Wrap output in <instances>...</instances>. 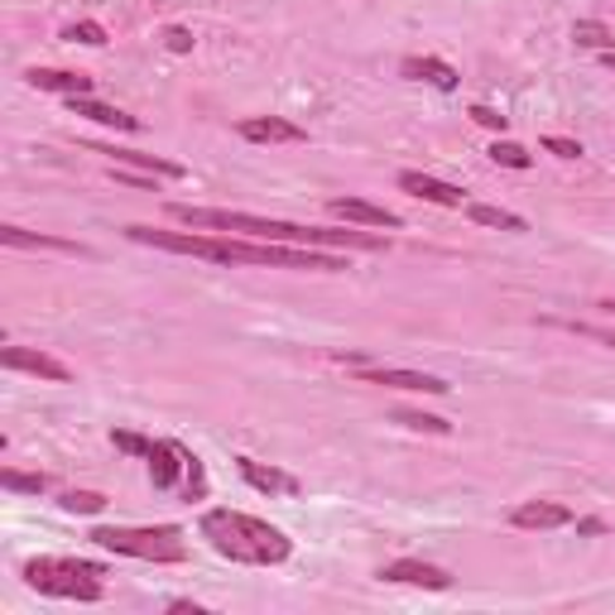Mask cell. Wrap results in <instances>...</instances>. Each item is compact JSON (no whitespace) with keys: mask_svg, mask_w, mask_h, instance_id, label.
I'll return each mask as SVG.
<instances>
[{"mask_svg":"<svg viewBox=\"0 0 615 615\" xmlns=\"http://www.w3.org/2000/svg\"><path fill=\"white\" fill-rule=\"evenodd\" d=\"M197 529H203V539L221 558L245 563V567H279L294 553V539L284 529H274L270 520H255V514H241V510H207L197 520Z\"/></svg>","mask_w":615,"mask_h":615,"instance_id":"obj_3","label":"cell"},{"mask_svg":"<svg viewBox=\"0 0 615 615\" xmlns=\"http://www.w3.org/2000/svg\"><path fill=\"white\" fill-rule=\"evenodd\" d=\"M106 567L87 563V558H29L25 581L43 597H63V601H102L106 597Z\"/></svg>","mask_w":615,"mask_h":615,"instance_id":"obj_4","label":"cell"},{"mask_svg":"<svg viewBox=\"0 0 615 615\" xmlns=\"http://www.w3.org/2000/svg\"><path fill=\"white\" fill-rule=\"evenodd\" d=\"M29 87L39 92H59V97H92V77L87 73H68V68H29Z\"/></svg>","mask_w":615,"mask_h":615,"instance_id":"obj_17","label":"cell"},{"mask_svg":"<svg viewBox=\"0 0 615 615\" xmlns=\"http://www.w3.org/2000/svg\"><path fill=\"white\" fill-rule=\"evenodd\" d=\"M169 611H178V615H207L197 601H169Z\"/></svg>","mask_w":615,"mask_h":615,"instance_id":"obj_34","label":"cell"},{"mask_svg":"<svg viewBox=\"0 0 615 615\" xmlns=\"http://www.w3.org/2000/svg\"><path fill=\"white\" fill-rule=\"evenodd\" d=\"M136 245H154L169 255H193L207 265H260V270H318V274H342L351 265L318 245H279V241H236V236H193V231H154V227H126Z\"/></svg>","mask_w":615,"mask_h":615,"instance_id":"obj_1","label":"cell"},{"mask_svg":"<svg viewBox=\"0 0 615 615\" xmlns=\"http://www.w3.org/2000/svg\"><path fill=\"white\" fill-rule=\"evenodd\" d=\"M188 457H193V452H188L183 443H169V438L154 443V452L144 457V462H150V481H154V490H174V486H178V476L188 472Z\"/></svg>","mask_w":615,"mask_h":615,"instance_id":"obj_12","label":"cell"},{"mask_svg":"<svg viewBox=\"0 0 615 615\" xmlns=\"http://www.w3.org/2000/svg\"><path fill=\"white\" fill-rule=\"evenodd\" d=\"M92 154H111L116 164H130V169H144L154 178H188V169L178 159H164V154H140V150H106V144H97Z\"/></svg>","mask_w":615,"mask_h":615,"instance_id":"obj_19","label":"cell"},{"mask_svg":"<svg viewBox=\"0 0 615 615\" xmlns=\"http://www.w3.org/2000/svg\"><path fill=\"white\" fill-rule=\"evenodd\" d=\"M361 385H385V389H409V395H447V380L428 371H395V366H361L356 371Z\"/></svg>","mask_w":615,"mask_h":615,"instance_id":"obj_6","label":"cell"},{"mask_svg":"<svg viewBox=\"0 0 615 615\" xmlns=\"http://www.w3.org/2000/svg\"><path fill=\"white\" fill-rule=\"evenodd\" d=\"M68 111H73V116H87V120H97V126L126 130V136H140V130H144V120H140V116H130V111H120V106H106V102H97V97H68Z\"/></svg>","mask_w":615,"mask_h":615,"instance_id":"obj_14","label":"cell"},{"mask_svg":"<svg viewBox=\"0 0 615 615\" xmlns=\"http://www.w3.org/2000/svg\"><path fill=\"white\" fill-rule=\"evenodd\" d=\"M543 150H548V154H558V159H581V144H577V140H567V136H548V140H543Z\"/></svg>","mask_w":615,"mask_h":615,"instance_id":"obj_31","label":"cell"},{"mask_svg":"<svg viewBox=\"0 0 615 615\" xmlns=\"http://www.w3.org/2000/svg\"><path fill=\"white\" fill-rule=\"evenodd\" d=\"M510 524L514 529H567V524H577V514L563 500H524V505H514Z\"/></svg>","mask_w":615,"mask_h":615,"instance_id":"obj_10","label":"cell"},{"mask_svg":"<svg viewBox=\"0 0 615 615\" xmlns=\"http://www.w3.org/2000/svg\"><path fill=\"white\" fill-rule=\"evenodd\" d=\"M581 337H597V342H606V346H615V332H601V328H577Z\"/></svg>","mask_w":615,"mask_h":615,"instance_id":"obj_35","label":"cell"},{"mask_svg":"<svg viewBox=\"0 0 615 615\" xmlns=\"http://www.w3.org/2000/svg\"><path fill=\"white\" fill-rule=\"evenodd\" d=\"M573 43H577V49L611 53L615 49V29L601 25V20H577V25H573Z\"/></svg>","mask_w":615,"mask_h":615,"instance_id":"obj_21","label":"cell"},{"mask_svg":"<svg viewBox=\"0 0 615 615\" xmlns=\"http://www.w3.org/2000/svg\"><path fill=\"white\" fill-rule=\"evenodd\" d=\"M63 39H68V43H87V49H106V25H102V20H77V25H68V29H63Z\"/></svg>","mask_w":615,"mask_h":615,"instance_id":"obj_24","label":"cell"},{"mask_svg":"<svg viewBox=\"0 0 615 615\" xmlns=\"http://www.w3.org/2000/svg\"><path fill=\"white\" fill-rule=\"evenodd\" d=\"M0 245L10 251H59V255H92L87 245L63 241V236H43V231H25V227H0Z\"/></svg>","mask_w":615,"mask_h":615,"instance_id":"obj_16","label":"cell"},{"mask_svg":"<svg viewBox=\"0 0 615 615\" xmlns=\"http://www.w3.org/2000/svg\"><path fill=\"white\" fill-rule=\"evenodd\" d=\"M92 543L106 553L140 558V563H188V539L178 524H154V529H126V524H102L92 529Z\"/></svg>","mask_w":615,"mask_h":615,"instance_id":"obj_5","label":"cell"},{"mask_svg":"<svg viewBox=\"0 0 615 615\" xmlns=\"http://www.w3.org/2000/svg\"><path fill=\"white\" fill-rule=\"evenodd\" d=\"M236 472L245 476V486L265 490V496H298V476L279 472V466L255 462V457H236Z\"/></svg>","mask_w":615,"mask_h":615,"instance_id":"obj_15","label":"cell"},{"mask_svg":"<svg viewBox=\"0 0 615 615\" xmlns=\"http://www.w3.org/2000/svg\"><path fill=\"white\" fill-rule=\"evenodd\" d=\"M183 490H188V500H203V496H207V476H203V462H197V457H188Z\"/></svg>","mask_w":615,"mask_h":615,"instance_id":"obj_28","label":"cell"},{"mask_svg":"<svg viewBox=\"0 0 615 615\" xmlns=\"http://www.w3.org/2000/svg\"><path fill=\"white\" fill-rule=\"evenodd\" d=\"M68 514H102L106 510V496L102 490H63V500H59Z\"/></svg>","mask_w":615,"mask_h":615,"instance_id":"obj_25","label":"cell"},{"mask_svg":"<svg viewBox=\"0 0 615 615\" xmlns=\"http://www.w3.org/2000/svg\"><path fill=\"white\" fill-rule=\"evenodd\" d=\"M328 212L337 221H346V227H375V231H399L405 227V217L380 203H366V197H332Z\"/></svg>","mask_w":615,"mask_h":615,"instance_id":"obj_8","label":"cell"},{"mask_svg":"<svg viewBox=\"0 0 615 615\" xmlns=\"http://www.w3.org/2000/svg\"><path fill=\"white\" fill-rule=\"evenodd\" d=\"M466 116H472L476 126H486V130H500V136H505V126H510V116H500L496 106H472Z\"/></svg>","mask_w":615,"mask_h":615,"instance_id":"obj_29","label":"cell"},{"mask_svg":"<svg viewBox=\"0 0 615 615\" xmlns=\"http://www.w3.org/2000/svg\"><path fill=\"white\" fill-rule=\"evenodd\" d=\"M577 534H587V539H597V534H606V524H601V520H577Z\"/></svg>","mask_w":615,"mask_h":615,"instance_id":"obj_33","label":"cell"},{"mask_svg":"<svg viewBox=\"0 0 615 615\" xmlns=\"http://www.w3.org/2000/svg\"><path fill=\"white\" fill-rule=\"evenodd\" d=\"M236 136L251 140V144H304L308 130L294 126V120H284V116H251L236 126Z\"/></svg>","mask_w":615,"mask_h":615,"instance_id":"obj_11","label":"cell"},{"mask_svg":"<svg viewBox=\"0 0 615 615\" xmlns=\"http://www.w3.org/2000/svg\"><path fill=\"white\" fill-rule=\"evenodd\" d=\"M466 217H472L476 227H490V231H510V236H524V231H529V221H524L520 212L490 207V203H472V207H466Z\"/></svg>","mask_w":615,"mask_h":615,"instance_id":"obj_20","label":"cell"},{"mask_svg":"<svg viewBox=\"0 0 615 615\" xmlns=\"http://www.w3.org/2000/svg\"><path fill=\"white\" fill-rule=\"evenodd\" d=\"M116 174V183H130V188H154V178H144V174H130V169H111Z\"/></svg>","mask_w":615,"mask_h":615,"instance_id":"obj_32","label":"cell"},{"mask_svg":"<svg viewBox=\"0 0 615 615\" xmlns=\"http://www.w3.org/2000/svg\"><path fill=\"white\" fill-rule=\"evenodd\" d=\"M601 63H606V68L615 73V49H611V53H601Z\"/></svg>","mask_w":615,"mask_h":615,"instance_id":"obj_36","label":"cell"},{"mask_svg":"<svg viewBox=\"0 0 615 615\" xmlns=\"http://www.w3.org/2000/svg\"><path fill=\"white\" fill-rule=\"evenodd\" d=\"M399 188H405L409 197H423V203H433V207H462V203H466L462 188L443 183V178H428V174H419V169H405V174H399Z\"/></svg>","mask_w":615,"mask_h":615,"instance_id":"obj_13","label":"cell"},{"mask_svg":"<svg viewBox=\"0 0 615 615\" xmlns=\"http://www.w3.org/2000/svg\"><path fill=\"white\" fill-rule=\"evenodd\" d=\"M395 423L399 428H413V433H438V438L452 433V423L438 419V413H423V409H395Z\"/></svg>","mask_w":615,"mask_h":615,"instance_id":"obj_22","label":"cell"},{"mask_svg":"<svg viewBox=\"0 0 615 615\" xmlns=\"http://www.w3.org/2000/svg\"><path fill=\"white\" fill-rule=\"evenodd\" d=\"M164 49H169V53H193V29L169 25V29H164Z\"/></svg>","mask_w":615,"mask_h":615,"instance_id":"obj_30","label":"cell"},{"mask_svg":"<svg viewBox=\"0 0 615 615\" xmlns=\"http://www.w3.org/2000/svg\"><path fill=\"white\" fill-rule=\"evenodd\" d=\"M111 443H116V452H130V457H150L154 452V438L130 433V428H116V433H111Z\"/></svg>","mask_w":615,"mask_h":615,"instance_id":"obj_27","label":"cell"},{"mask_svg":"<svg viewBox=\"0 0 615 615\" xmlns=\"http://www.w3.org/2000/svg\"><path fill=\"white\" fill-rule=\"evenodd\" d=\"M399 73H405L409 82L438 87V92H457V82H462V73H457L452 63H443V59H405L399 63Z\"/></svg>","mask_w":615,"mask_h":615,"instance_id":"obj_18","label":"cell"},{"mask_svg":"<svg viewBox=\"0 0 615 615\" xmlns=\"http://www.w3.org/2000/svg\"><path fill=\"white\" fill-rule=\"evenodd\" d=\"M490 159H496L500 169H529L534 154L524 150V144H514V140H496V144H490Z\"/></svg>","mask_w":615,"mask_h":615,"instance_id":"obj_26","label":"cell"},{"mask_svg":"<svg viewBox=\"0 0 615 615\" xmlns=\"http://www.w3.org/2000/svg\"><path fill=\"white\" fill-rule=\"evenodd\" d=\"M380 581H395V587H423V591H447L452 587V573L438 563H423V558H395L375 573Z\"/></svg>","mask_w":615,"mask_h":615,"instance_id":"obj_7","label":"cell"},{"mask_svg":"<svg viewBox=\"0 0 615 615\" xmlns=\"http://www.w3.org/2000/svg\"><path fill=\"white\" fill-rule=\"evenodd\" d=\"M174 221H183V227L193 231H221V236H231V231H241V236L251 241H279V245H318V251H385V236H375V231H328V227H298V221H274V217H251V212H227V207H193V203H174L169 207Z\"/></svg>","mask_w":615,"mask_h":615,"instance_id":"obj_2","label":"cell"},{"mask_svg":"<svg viewBox=\"0 0 615 615\" xmlns=\"http://www.w3.org/2000/svg\"><path fill=\"white\" fill-rule=\"evenodd\" d=\"M0 366L5 371H25V375H39V380H53V385H68L73 371L49 351H35V346H5L0 351Z\"/></svg>","mask_w":615,"mask_h":615,"instance_id":"obj_9","label":"cell"},{"mask_svg":"<svg viewBox=\"0 0 615 615\" xmlns=\"http://www.w3.org/2000/svg\"><path fill=\"white\" fill-rule=\"evenodd\" d=\"M601 308H606V312H615V298H606V304H601Z\"/></svg>","mask_w":615,"mask_h":615,"instance_id":"obj_37","label":"cell"},{"mask_svg":"<svg viewBox=\"0 0 615 615\" xmlns=\"http://www.w3.org/2000/svg\"><path fill=\"white\" fill-rule=\"evenodd\" d=\"M0 486H5V490H20V496H43V490H49V476H43V472H15V466H5V472H0Z\"/></svg>","mask_w":615,"mask_h":615,"instance_id":"obj_23","label":"cell"}]
</instances>
